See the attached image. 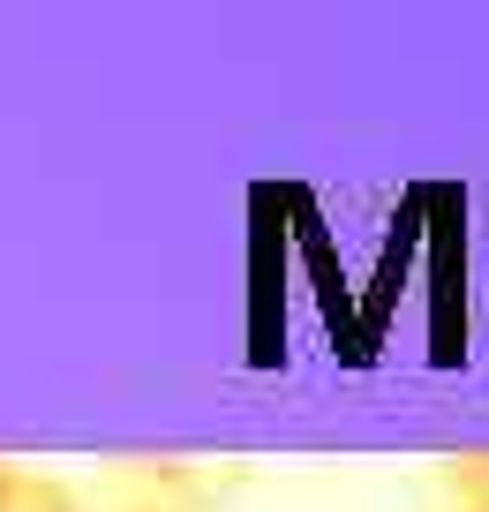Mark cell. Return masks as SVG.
Returning a JSON list of instances; mask_svg holds the SVG:
<instances>
[{
	"mask_svg": "<svg viewBox=\"0 0 489 512\" xmlns=\"http://www.w3.org/2000/svg\"><path fill=\"white\" fill-rule=\"evenodd\" d=\"M0 512H91V505L76 497V482H68V475L0 460Z\"/></svg>",
	"mask_w": 489,
	"mask_h": 512,
	"instance_id": "cell-1",
	"label": "cell"
},
{
	"mask_svg": "<svg viewBox=\"0 0 489 512\" xmlns=\"http://www.w3.org/2000/svg\"><path fill=\"white\" fill-rule=\"evenodd\" d=\"M444 482H452L459 505H489V452H459V460H444Z\"/></svg>",
	"mask_w": 489,
	"mask_h": 512,
	"instance_id": "cell-2",
	"label": "cell"
},
{
	"mask_svg": "<svg viewBox=\"0 0 489 512\" xmlns=\"http://www.w3.org/2000/svg\"><path fill=\"white\" fill-rule=\"evenodd\" d=\"M106 512H174V505H158V497H128V505H106Z\"/></svg>",
	"mask_w": 489,
	"mask_h": 512,
	"instance_id": "cell-3",
	"label": "cell"
},
{
	"mask_svg": "<svg viewBox=\"0 0 489 512\" xmlns=\"http://www.w3.org/2000/svg\"><path fill=\"white\" fill-rule=\"evenodd\" d=\"M452 512H489V505H452Z\"/></svg>",
	"mask_w": 489,
	"mask_h": 512,
	"instance_id": "cell-4",
	"label": "cell"
}]
</instances>
